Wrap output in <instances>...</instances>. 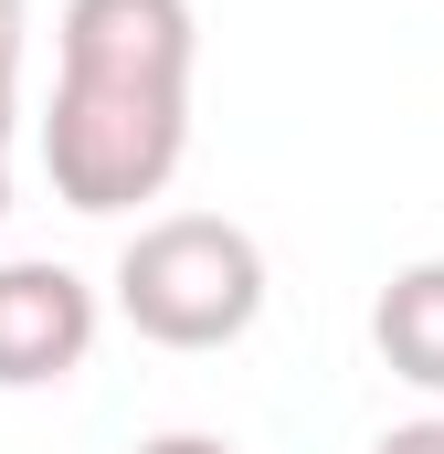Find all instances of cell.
I'll use <instances>...</instances> for the list:
<instances>
[{
  "label": "cell",
  "instance_id": "cell-1",
  "mask_svg": "<svg viewBox=\"0 0 444 454\" xmlns=\"http://www.w3.org/2000/svg\"><path fill=\"white\" fill-rule=\"evenodd\" d=\"M116 317L148 348H233L265 317V243L222 212H159L116 254Z\"/></svg>",
  "mask_w": 444,
  "mask_h": 454
},
{
  "label": "cell",
  "instance_id": "cell-2",
  "mask_svg": "<svg viewBox=\"0 0 444 454\" xmlns=\"http://www.w3.org/2000/svg\"><path fill=\"white\" fill-rule=\"evenodd\" d=\"M191 159V96L180 85H85V74H53V106H43V180L64 212H138L180 180Z\"/></svg>",
  "mask_w": 444,
  "mask_h": 454
},
{
  "label": "cell",
  "instance_id": "cell-3",
  "mask_svg": "<svg viewBox=\"0 0 444 454\" xmlns=\"http://www.w3.org/2000/svg\"><path fill=\"white\" fill-rule=\"evenodd\" d=\"M202 64V11L191 0H64L53 21V74L85 85H180Z\"/></svg>",
  "mask_w": 444,
  "mask_h": 454
},
{
  "label": "cell",
  "instance_id": "cell-4",
  "mask_svg": "<svg viewBox=\"0 0 444 454\" xmlns=\"http://www.w3.org/2000/svg\"><path fill=\"white\" fill-rule=\"evenodd\" d=\"M96 286L75 264H43V254H11L0 264V391H53L96 359Z\"/></svg>",
  "mask_w": 444,
  "mask_h": 454
},
{
  "label": "cell",
  "instance_id": "cell-5",
  "mask_svg": "<svg viewBox=\"0 0 444 454\" xmlns=\"http://www.w3.org/2000/svg\"><path fill=\"white\" fill-rule=\"evenodd\" d=\"M370 348L392 380H413L424 402H444V254L402 264L381 296H370Z\"/></svg>",
  "mask_w": 444,
  "mask_h": 454
},
{
  "label": "cell",
  "instance_id": "cell-6",
  "mask_svg": "<svg viewBox=\"0 0 444 454\" xmlns=\"http://www.w3.org/2000/svg\"><path fill=\"white\" fill-rule=\"evenodd\" d=\"M21 53H32V0H0V116H21Z\"/></svg>",
  "mask_w": 444,
  "mask_h": 454
},
{
  "label": "cell",
  "instance_id": "cell-7",
  "mask_svg": "<svg viewBox=\"0 0 444 454\" xmlns=\"http://www.w3.org/2000/svg\"><path fill=\"white\" fill-rule=\"evenodd\" d=\"M370 454H444V412H413V423H392Z\"/></svg>",
  "mask_w": 444,
  "mask_h": 454
},
{
  "label": "cell",
  "instance_id": "cell-8",
  "mask_svg": "<svg viewBox=\"0 0 444 454\" xmlns=\"http://www.w3.org/2000/svg\"><path fill=\"white\" fill-rule=\"evenodd\" d=\"M138 454H233V444H222V434H148Z\"/></svg>",
  "mask_w": 444,
  "mask_h": 454
},
{
  "label": "cell",
  "instance_id": "cell-9",
  "mask_svg": "<svg viewBox=\"0 0 444 454\" xmlns=\"http://www.w3.org/2000/svg\"><path fill=\"white\" fill-rule=\"evenodd\" d=\"M0 223H11V116H0Z\"/></svg>",
  "mask_w": 444,
  "mask_h": 454
}]
</instances>
